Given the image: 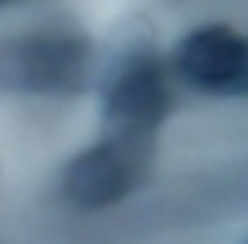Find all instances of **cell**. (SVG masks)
<instances>
[{
	"mask_svg": "<svg viewBox=\"0 0 248 244\" xmlns=\"http://www.w3.org/2000/svg\"><path fill=\"white\" fill-rule=\"evenodd\" d=\"M167 105H170V92H167V75L160 72V65L136 61L112 82L106 95V112H102L106 136L112 143L140 149V143H146L163 122Z\"/></svg>",
	"mask_w": 248,
	"mask_h": 244,
	"instance_id": "1",
	"label": "cell"
},
{
	"mask_svg": "<svg viewBox=\"0 0 248 244\" xmlns=\"http://www.w3.org/2000/svg\"><path fill=\"white\" fill-rule=\"evenodd\" d=\"M136 156L140 149H129L123 143H99L85 153H78L62 176L65 197L78 210H106L119 203L136 180Z\"/></svg>",
	"mask_w": 248,
	"mask_h": 244,
	"instance_id": "2",
	"label": "cell"
},
{
	"mask_svg": "<svg viewBox=\"0 0 248 244\" xmlns=\"http://www.w3.org/2000/svg\"><path fill=\"white\" fill-rule=\"evenodd\" d=\"M177 72L204 92H238L248 41L238 38L231 28H197L177 44Z\"/></svg>",
	"mask_w": 248,
	"mask_h": 244,
	"instance_id": "3",
	"label": "cell"
},
{
	"mask_svg": "<svg viewBox=\"0 0 248 244\" xmlns=\"http://www.w3.org/2000/svg\"><path fill=\"white\" fill-rule=\"evenodd\" d=\"M14 78L31 88H58L62 82L78 78V65L85 61L82 44L68 41H31L14 58Z\"/></svg>",
	"mask_w": 248,
	"mask_h": 244,
	"instance_id": "4",
	"label": "cell"
},
{
	"mask_svg": "<svg viewBox=\"0 0 248 244\" xmlns=\"http://www.w3.org/2000/svg\"><path fill=\"white\" fill-rule=\"evenodd\" d=\"M238 92H248V58H245V72H241V85H238Z\"/></svg>",
	"mask_w": 248,
	"mask_h": 244,
	"instance_id": "5",
	"label": "cell"
},
{
	"mask_svg": "<svg viewBox=\"0 0 248 244\" xmlns=\"http://www.w3.org/2000/svg\"><path fill=\"white\" fill-rule=\"evenodd\" d=\"M241 244H248V241H241Z\"/></svg>",
	"mask_w": 248,
	"mask_h": 244,
	"instance_id": "6",
	"label": "cell"
}]
</instances>
